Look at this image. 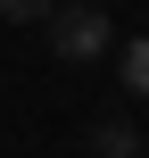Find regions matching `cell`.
I'll use <instances>...</instances> for the list:
<instances>
[{
	"mask_svg": "<svg viewBox=\"0 0 149 158\" xmlns=\"http://www.w3.org/2000/svg\"><path fill=\"white\" fill-rule=\"evenodd\" d=\"M108 42H116V25H108V8H91V0H66V8L50 17V50H58L66 67L108 58Z\"/></svg>",
	"mask_w": 149,
	"mask_h": 158,
	"instance_id": "1",
	"label": "cell"
},
{
	"mask_svg": "<svg viewBox=\"0 0 149 158\" xmlns=\"http://www.w3.org/2000/svg\"><path fill=\"white\" fill-rule=\"evenodd\" d=\"M91 150H100V158H149V142H133V125H124V117H108V125L91 133Z\"/></svg>",
	"mask_w": 149,
	"mask_h": 158,
	"instance_id": "2",
	"label": "cell"
},
{
	"mask_svg": "<svg viewBox=\"0 0 149 158\" xmlns=\"http://www.w3.org/2000/svg\"><path fill=\"white\" fill-rule=\"evenodd\" d=\"M124 92H133V100H149V33H133V42H124Z\"/></svg>",
	"mask_w": 149,
	"mask_h": 158,
	"instance_id": "3",
	"label": "cell"
},
{
	"mask_svg": "<svg viewBox=\"0 0 149 158\" xmlns=\"http://www.w3.org/2000/svg\"><path fill=\"white\" fill-rule=\"evenodd\" d=\"M0 17H17V25H50L58 0H0Z\"/></svg>",
	"mask_w": 149,
	"mask_h": 158,
	"instance_id": "4",
	"label": "cell"
}]
</instances>
